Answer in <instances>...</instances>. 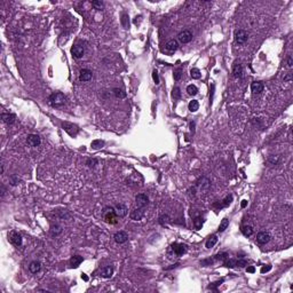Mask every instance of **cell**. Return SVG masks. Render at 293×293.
Returning <instances> with one entry per match:
<instances>
[{
    "label": "cell",
    "instance_id": "6da1fadb",
    "mask_svg": "<svg viewBox=\"0 0 293 293\" xmlns=\"http://www.w3.org/2000/svg\"><path fill=\"white\" fill-rule=\"evenodd\" d=\"M102 215H103V219H104V221L109 223V225H116L117 222H118V216H117V214H116V211H115V208L113 207H111V206H107V207H104L103 208V211H102Z\"/></svg>",
    "mask_w": 293,
    "mask_h": 293
},
{
    "label": "cell",
    "instance_id": "7a4b0ae2",
    "mask_svg": "<svg viewBox=\"0 0 293 293\" xmlns=\"http://www.w3.org/2000/svg\"><path fill=\"white\" fill-rule=\"evenodd\" d=\"M66 95L61 92H55V93L51 94V96L48 97V102L52 107H61L66 103Z\"/></svg>",
    "mask_w": 293,
    "mask_h": 293
},
{
    "label": "cell",
    "instance_id": "3957f363",
    "mask_svg": "<svg viewBox=\"0 0 293 293\" xmlns=\"http://www.w3.org/2000/svg\"><path fill=\"white\" fill-rule=\"evenodd\" d=\"M62 128H63L69 135H71V136H76V135L78 134V132H79L78 126L75 125V124H72V123H69V121H63V123H62Z\"/></svg>",
    "mask_w": 293,
    "mask_h": 293
},
{
    "label": "cell",
    "instance_id": "277c9868",
    "mask_svg": "<svg viewBox=\"0 0 293 293\" xmlns=\"http://www.w3.org/2000/svg\"><path fill=\"white\" fill-rule=\"evenodd\" d=\"M249 39V33L245 31V30H237L235 32V42L238 44V45H243L245 44Z\"/></svg>",
    "mask_w": 293,
    "mask_h": 293
},
{
    "label": "cell",
    "instance_id": "5b68a950",
    "mask_svg": "<svg viewBox=\"0 0 293 293\" xmlns=\"http://www.w3.org/2000/svg\"><path fill=\"white\" fill-rule=\"evenodd\" d=\"M177 40L181 44H188L192 40V32L190 30H183L177 35Z\"/></svg>",
    "mask_w": 293,
    "mask_h": 293
},
{
    "label": "cell",
    "instance_id": "8992f818",
    "mask_svg": "<svg viewBox=\"0 0 293 293\" xmlns=\"http://www.w3.org/2000/svg\"><path fill=\"white\" fill-rule=\"evenodd\" d=\"M179 48V42L176 40H168L166 44H165V48H164V52L167 54H172L174 53L176 49Z\"/></svg>",
    "mask_w": 293,
    "mask_h": 293
},
{
    "label": "cell",
    "instance_id": "52a82bcc",
    "mask_svg": "<svg viewBox=\"0 0 293 293\" xmlns=\"http://www.w3.org/2000/svg\"><path fill=\"white\" fill-rule=\"evenodd\" d=\"M8 238L11 240V243L15 246H17V247L22 245V236L17 231H11L9 235H8Z\"/></svg>",
    "mask_w": 293,
    "mask_h": 293
},
{
    "label": "cell",
    "instance_id": "ba28073f",
    "mask_svg": "<svg viewBox=\"0 0 293 293\" xmlns=\"http://www.w3.org/2000/svg\"><path fill=\"white\" fill-rule=\"evenodd\" d=\"M144 213H146L144 207H137V208H134L133 211L131 212L130 216H131V219L134 220V221H140V220L144 216Z\"/></svg>",
    "mask_w": 293,
    "mask_h": 293
},
{
    "label": "cell",
    "instance_id": "9c48e42d",
    "mask_svg": "<svg viewBox=\"0 0 293 293\" xmlns=\"http://www.w3.org/2000/svg\"><path fill=\"white\" fill-rule=\"evenodd\" d=\"M171 249L173 250L174 254L177 255V256H181V255H183V254L187 252V246L185 244H180V243H174V244H172Z\"/></svg>",
    "mask_w": 293,
    "mask_h": 293
},
{
    "label": "cell",
    "instance_id": "30bf717a",
    "mask_svg": "<svg viewBox=\"0 0 293 293\" xmlns=\"http://www.w3.org/2000/svg\"><path fill=\"white\" fill-rule=\"evenodd\" d=\"M270 238L271 237H270V234L268 231H260L256 235V243L260 245H265L270 240Z\"/></svg>",
    "mask_w": 293,
    "mask_h": 293
},
{
    "label": "cell",
    "instance_id": "8fae6325",
    "mask_svg": "<svg viewBox=\"0 0 293 293\" xmlns=\"http://www.w3.org/2000/svg\"><path fill=\"white\" fill-rule=\"evenodd\" d=\"M135 200H136L137 207H146V205L149 204V198H148V196L144 195V194H139V195H136Z\"/></svg>",
    "mask_w": 293,
    "mask_h": 293
},
{
    "label": "cell",
    "instance_id": "7c38bea8",
    "mask_svg": "<svg viewBox=\"0 0 293 293\" xmlns=\"http://www.w3.org/2000/svg\"><path fill=\"white\" fill-rule=\"evenodd\" d=\"M115 211H116V214H117V216L118 218H124L127 212H128V208H127V206L125 205V204H123V203H119V204H117L115 207Z\"/></svg>",
    "mask_w": 293,
    "mask_h": 293
},
{
    "label": "cell",
    "instance_id": "4fadbf2b",
    "mask_svg": "<svg viewBox=\"0 0 293 293\" xmlns=\"http://www.w3.org/2000/svg\"><path fill=\"white\" fill-rule=\"evenodd\" d=\"M40 142H41V140H40L39 135H37V134H30V135H27V143L30 146H38L40 144Z\"/></svg>",
    "mask_w": 293,
    "mask_h": 293
},
{
    "label": "cell",
    "instance_id": "5bb4252c",
    "mask_svg": "<svg viewBox=\"0 0 293 293\" xmlns=\"http://www.w3.org/2000/svg\"><path fill=\"white\" fill-rule=\"evenodd\" d=\"M84 53H85V49L81 45H75L71 48V54L75 58H81L84 56Z\"/></svg>",
    "mask_w": 293,
    "mask_h": 293
},
{
    "label": "cell",
    "instance_id": "9a60e30c",
    "mask_svg": "<svg viewBox=\"0 0 293 293\" xmlns=\"http://www.w3.org/2000/svg\"><path fill=\"white\" fill-rule=\"evenodd\" d=\"M263 89H265V85H263V82H261V81H253L252 84H251V91H252V93L255 95V94H260L261 92H263Z\"/></svg>",
    "mask_w": 293,
    "mask_h": 293
},
{
    "label": "cell",
    "instance_id": "2e32d148",
    "mask_svg": "<svg viewBox=\"0 0 293 293\" xmlns=\"http://www.w3.org/2000/svg\"><path fill=\"white\" fill-rule=\"evenodd\" d=\"M115 242L116 243H118V244H124V243H126L127 240H128V235H127V232H125V231H118V232H116L115 234Z\"/></svg>",
    "mask_w": 293,
    "mask_h": 293
},
{
    "label": "cell",
    "instance_id": "e0dca14e",
    "mask_svg": "<svg viewBox=\"0 0 293 293\" xmlns=\"http://www.w3.org/2000/svg\"><path fill=\"white\" fill-rule=\"evenodd\" d=\"M93 77V73L89 69H82L79 73V80L80 81H89Z\"/></svg>",
    "mask_w": 293,
    "mask_h": 293
},
{
    "label": "cell",
    "instance_id": "ac0fdd59",
    "mask_svg": "<svg viewBox=\"0 0 293 293\" xmlns=\"http://www.w3.org/2000/svg\"><path fill=\"white\" fill-rule=\"evenodd\" d=\"M1 119L2 121L5 123V124H7V125H12L15 119H16V116L14 115V113H11V112H4L2 115H1Z\"/></svg>",
    "mask_w": 293,
    "mask_h": 293
},
{
    "label": "cell",
    "instance_id": "d6986e66",
    "mask_svg": "<svg viewBox=\"0 0 293 293\" xmlns=\"http://www.w3.org/2000/svg\"><path fill=\"white\" fill-rule=\"evenodd\" d=\"M82 261H84L82 256H80V255H73L70 259V267L71 268H78Z\"/></svg>",
    "mask_w": 293,
    "mask_h": 293
},
{
    "label": "cell",
    "instance_id": "ffe728a7",
    "mask_svg": "<svg viewBox=\"0 0 293 293\" xmlns=\"http://www.w3.org/2000/svg\"><path fill=\"white\" fill-rule=\"evenodd\" d=\"M243 73V67L240 63H235L232 67V76L235 78H240Z\"/></svg>",
    "mask_w": 293,
    "mask_h": 293
},
{
    "label": "cell",
    "instance_id": "44dd1931",
    "mask_svg": "<svg viewBox=\"0 0 293 293\" xmlns=\"http://www.w3.org/2000/svg\"><path fill=\"white\" fill-rule=\"evenodd\" d=\"M112 274H113V269H112L111 267H104V268L100 271V275H101L102 277H104V278H110V277L112 276Z\"/></svg>",
    "mask_w": 293,
    "mask_h": 293
},
{
    "label": "cell",
    "instance_id": "7402d4cb",
    "mask_svg": "<svg viewBox=\"0 0 293 293\" xmlns=\"http://www.w3.org/2000/svg\"><path fill=\"white\" fill-rule=\"evenodd\" d=\"M40 268H41V263H40L39 261H32L30 263V266H29V270L32 274H37L40 270Z\"/></svg>",
    "mask_w": 293,
    "mask_h": 293
},
{
    "label": "cell",
    "instance_id": "603a6c76",
    "mask_svg": "<svg viewBox=\"0 0 293 293\" xmlns=\"http://www.w3.org/2000/svg\"><path fill=\"white\" fill-rule=\"evenodd\" d=\"M240 231H242V234L245 237H250V236L253 235V228L251 226H243L242 229H240Z\"/></svg>",
    "mask_w": 293,
    "mask_h": 293
},
{
    "label": "cell",
    "instance_id": "cb8c5ba5",
    "mask_svg": "<svg viewBox=\"0 0 293 293\" xmlns=\"http://www.w3.org/2000/svg\"><path fill=\"white\" fill-rule=\"evenodd\" d=\"M218 243V237L215 236V235H212L208 239L206 240V244H205V246L207 247V249H211V247H213L214 245Z\"/></svg>",
    "mask_w": 293,
    "mask_h": 293
},
{
    "label": "cell",
    "instance_id": "d4e9b609",
    "mask_svg": "<svg viewBox=\"0 0 293 293\" xmlns=\"http://www.w3.org/2000/svg\"><path fill=\"white\" fill-rule=\"evenodd\" d=\"M189 110L191 111V112H196L198 109H199V103H198V101H196V100H192V101H190V103H189Z\"/></svg>",
    "mask_w": 293,
    "mask_h": 293
},
{
    "label": "cell",
    "instance_id": "484cf974",
    "mask_svg": "<svg viewBox=\"0 0 293 293\" xmlns=\"http://www.w3.org/2000/svg\"><path fill=\"white\" fill-rule=\"evenodd\" d=\"M112 93H113V95H115L117 99H124V97L126 96V93H125L123 89H120V88H113V89H112Z\"/></svg>",
    "mask_w": 293,
    "mask_h": 293
},
{
    "label": "cell",
    "instance_id": "4316f807",
    "mask_svg": "<svg viewBox=\"0 0 293 293\" xmlns=\"http://www.w3.org/2000/svg\"><path fill=\"white\" fill-rule=\"evenodd\" d=\"M228 226H229V220L227 219V218H225V219H222V221L220 222V226H219V231L220 232H222V231H225L226 230L227 228H228Z\"/></svg>",
    "mask_w": 293,
    "mask_h": 293
},
{
    "label": "cell",
    "instance_id": "83f0119b",
    "mask_svg": "<svg viewBox=\"0 0 293 293\" xmlns=\"http://www.w3.org/2000/svg\"><path fill=\"white\" fill-rule=\"evenodd\" d=\"M92 148L95 149V150H97V149H101L102 146H104V141H102V140H94L93 142H92Z\"/></svg>",
    "mask_w": 293,
    "mask_h": 293
},
{
    "label": "cell",
    "instance_id": "f1b7e54d",
    "mask_svg": "<svg viewBox=\"0 0 293 293\" xmlns=\"http://www.w3.org/2000/svg\"><path fill=\"white\" fill-rule=\"evenodd\" d=\"M190 75H191L192 79H199L200 76H201V73H200L199 69H197V68H194V69H191V71H190Z\"/></svg>",
    "mask_w": 293,
    "mask_h": 293
},
{
    "label": "cell",
    "instance_id": "f546056e",
    "mask_svg": "<svg viewBox=\"0 0 293 293\" xmlns=\"http://www.w3.org/2000/svg\"><path fill=\"white\" fill-rule=\"evenodd\" d=\"M187 92H188V94L189 95H196V94L198 93V88L195 86V85H189L188 87H187Z\"/></svg>",
    "mask_w": 293,
    "mask_h": 293
},
{
    "label": "cell",
    "instance_id": "4dcf8cb0",
    "mask_svg": "<svg viewBox=\"0 0 293 293\" xmlns=\"http://www.w3.org/2000/svg\"><path fill=\"white\" fill-rule=\"evenodd\" d=\"M62 232V227L58 226V225H55V226L52 227V235L53 236H57L58 234Z\"/></svg>",
    "mask_w": 293,
    "mask_h": 293
},
{
    "label": "cell",
    "instance_id": "1f68e13d",
    "mask_svg": "<svg viewBox=\"0 0 293 293\" xmlns=\"http://www.w3.org/2000/svg\"><path fill=\"white\" fill-rule=\"evenodd\" d=\"M121 24L124 25L125 29H128V27H130V20H128V16H127L126 14H124L123 17H121Z\"/></svg>",
    "mask_w": 293,
    "mask_h": 293
},
{
    "label": "cell",
    "instance_id": "d6a6232c",
    "mask_svg": "<svg viewBox=\"0 0 293 293\" xmlns=\"http://www.w3.org/2000/svg\"><path fill=\"white\" fill-rule=\"evenodd\" d=\"M203 223H204V220L201 218H196L194 220V226H195L196 229H200L203 227Z\"/></svg>",
    "mask_w": 293,
    "mask_h": 293
},
{
    "label": "cell",
    "instance_id": "836d02e7",
    "mask_svg": "<svg viewBox=\"0 0 293 293\" xmlns=\"http://www.w3.org/2000/svg\"><path fill=\"white\" fill-rule=\"evenodd\" d=\"M172 96L174 97V100H179L181 97V91L179 87H174L173 88V93H172Z\"/></svg>",
    "mask_w": 293,
    "mask_h": 293
},
{
    "label": "cell",
    "instance_id": "e575fe53",
    "mask_svg": "<svg viewBox=\"0 0 293 293\" xmlns=\"http://www.w3.org/2000/svg\"><path fill=\"white\" fill-rule=\"evenodd\" d=\"M92 6H93L95 9H101V8H103L104 4H103V1L97 0V1H92Z\"/></svg>",
    "mask_w": 293,
    "mask_h": 293
},
{
    "label": "cell",
    "instance_id": "d590c367",
    "mask_svg": "<svg viewBox=\"0 0 293 293\" xmlns=\"http://www.w3.org/2000/svg\"><path fill=\"white\" fill-rule=\"evenodd\" d=\"M9 180H11V185H12V186H16V185H18V182L21 181V180H20V177H18L17 175H12Z\"/></svg>",
    "mask_w": 293,
    "mask_h": 293
},
{
    "label": "cell",
    "instance_id": "8d00e7d4",
    "mask_svg": "<svg viewBox=\"0 0 293 293\" xmlns=\"http://www.w3.org/2000/svg\"><path fill=\"white\" fill-rule=\"evenodd\" d=\"M97 159H95V158H88L87 161H86V164L88 165V167H94L95 165H97Z\"/></svg>",
    "mask_w": 293,
    "mask_h": 293
},
{
    "label": "cell",
    "instance_id": "74e56055",
    "mask_svg": "<svg viewBox=\"0 0 293 293\" xmlns=\"http://www.w3.org/2000/svg\"><path fill=\"white\" fill-rule=\"evenodd\" d=\"M231 200H232V196L231 195H229V196H227L225 200H223V204H222V207H225V206H228L230 203H231Z\"/></svg>",
    "mask_w": 293,
    "mask_h": 293
},
{
    "label": "cell",
    "instance_id": "f35d334b",
    "mask_svg": "<svg viewBox=\"0 0 293 293\" xmlns=\"http://www.w3.org/2000/svg\"><path fill=\"white\" fill-rule=\"evenodd\" d=\"M152 78H154V81L156 82V85H158V84H159V77H158V72H157V70H154V71H152Z\"/></svg>",
    "mask_w": 293,
    "mask_h": 293
},
{
    "label": "cell",
    "instance_id": "ab89813d",
    "mask_svg": "<svg viewBox=\"0 0 293 293\" xmlns=\"http://www.w3.org/2000/svg\"><path fill=\"white\" fill-rule=\"evenodd\" d=\"M227 258H228V254H227V253L218 254V255L215 256V259H216V260H226Z\"/></svg>",
    "mask_w": 293,
    "mask_h": 293
},
{
    "label": "cell",
    "instance_id": "60d3db41",
    "mask_svg": "<svg viewBox=\"0 0 293 293\" xmlns=\"http://www.w3.org/2000/svg\"><path fill=\"white\" fill-rule=\"evenodd\" d=\"M269 270H271V266L270 265H267V266H263L261 268V273L265 274V273H268Z\"/></svg>",
    "mask_w": 293,
    "mask_h": 293
},
{
    "label": "cell",
    "instance_id": "b9f144b4",
    "mask_svg": "<svg viewBox=\"0 0 293 293\" xmlns=\"http://www.w3.org/2000/svg\"><path fill=\"white\" fill-rule=\"evenodd\" d=\"M181 78V70H177V71H175L174 72V80H177Z\"/></svg>",
    "mask_w": 293,
    "mask_h": 293
},
{
    "label": "cell",
    "instance_id": "7bdbcfd3",
    "mask_svg": "<svg viewBox=\"0 0 293 293\" xmlns=\"http://www.w3.org/2000/svg\"><path fill=\"white\" fill-rule=\"evenodd\" d=\"M278 156H276V157H274V156H271L270 158H269V163H271V164H277V161H278Z\"/></svg>",
    "mask_w": 293,
    "mask_h": 293
},
{
    "label": "cell",
    "instance_id": "ee69618b",
    "mask_svg": "<svg viewBox=\"0 0 293 293\" xmlns=\"http://www.w3.org/2000/svg\"><path fill=\"white\" fill-rule=\"evenodd\" d=\"M287 67L290 68V69L293 67V60H292V56H291V55L287 56Z\"/></svg>",
    "mask_w": 293,
    "mask_h": 293
},
{
    "label": "cell",
    "instance_id": "f6af8a7d",
    "mask_svg": "<svg viewBox=\"0 0 293 293\" xmlns=\"http://www.w3.org/2000/svg\"><path fill=\"white\" fill-rule=\"evenodd\" d=\"M222 282H223V280H220V282H216V283H213V285H210V286H208V289H211V290H214V289H215L216 286H219V285H220V284H221Z\"/></svg>",
    "mask_w": 293,
    "mask_h": 293
},
{
    "label": "cell",
    "instance_id": "bcb514c9",
    "mask_svg": "<svg viewBox=\"0 0 293 293\" xmlns=\"http://www.w3.org/2000/svg\"><path fill=\"white\" fill-rule=\"evenodd\" d=\"M246 270H247V273H251V274H253L254 271H255V268H254V267H252V266H251V267H247V269H246Z\"/></svg>",
    "mask_w": 293,
    "mask_h": 293
},
{
    "label": "cell",
    "instance_id": "7dc6e473",
    "mask_svg": "<svg viewBox=\"0 0 293 293\" xmlns=\"http://www.w3.org/2000/svg\"><path fill=\"white\" fill-rule=\"evenodd\" d=\"M190 130H191V132H192V133L195 132V121L190 123Z\"/></svg>",
    "mask_w": 293,
    "mask_h": 293
},
{
    "label": "cell",
    "instance_id": "c3c4849f",
    "mask_svg": "<svg viewBox=\"0 0 293 293\" xmlns=\"http://www.w3.org/2000/svg\"><path fill=\"white\" fill-rule=\"evenodd\" d=\"M246 205H247V200H242V207H246Z\"/></svg>",
    "mask_w": 293,
    "mask_h": 293
},
{
    "label": "cell",
    "instance_id": "681fc988",
    "mask_svg": "<svg viewBox=\"0 0 293 293\" xmlns=\"http://www.w3.org/2000/svg\"><path fill=\"white\" fill-rule=\"evenodd\" d=\"M81 278L85 280V282H87V280H88V277H87V275H85V274H82V275H81Z\"/></svg>",
    "mask_w": 293,
    "mask_h": 293
},
{
    "label": "cell",
    "instance_id": "f907efd6",
    "mask_svg": "<svg viewBox=\"0 0 293 293\" xmlns=\"http://www.w3.org/2000/svg\"><path fill=\"white\" fill-rule=\"evenodd\" d=\"M5 196V188L4 186H1V197H4Z\"/></svg>",
    "mask_w": 293,
    "mask_h": 293
},
{
    "label": "cell",
    "instance_id": "816d5d0a",
    "mask_svg": "<svg viewBox=\"0 0 293 293\" xmlns=\"http://www.w3.org/2000/svg\"><path fill=\"white\" fill-rule=\"evenodd\" d=\"M284 79L287 80V81H290V80H291V73H289V75H287V76H286V77H285Z\"/></svg>",
    "mask_w": 293,
    "mask_h": 293
}]
</instances>
